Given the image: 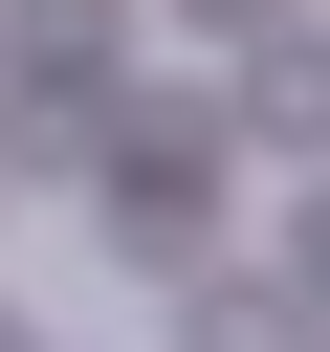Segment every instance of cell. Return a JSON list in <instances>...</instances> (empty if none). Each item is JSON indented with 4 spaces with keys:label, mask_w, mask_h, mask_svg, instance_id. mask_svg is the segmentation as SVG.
Segmentation results:
<instances>
[{
    "label": "cell",
    "mask_w": 330,
    "mask_h": 352,
    "mask_svg": "<svg viewBox=\"0 0 330 352\" xmlns=\"http://www.w3.org/2000/svg\"><path fill=\"white\" fill-rule=\"evenodd\" d=\"M110 264H220V110H132L110 132Z\"/></svg>",
    "instance_id": "cell-1"
},
{
    "label": "cell",
    "mask_w": 330,
    "mask_h": 352,
    "mask_svg": "<svg viewBox=\"0 0 330 352\" xmlns=\"http://www.w3.org/2000/svg\"><path fill=\"white\" fill-rule=\"evenodd\" d=\"M308 286H330V198H308Z\"/></svg>",
    "instance_id": "cell-4"
},
{
    "label": "cell",
    "mask_w": 330,
    "mask_h": 352,
    "mask_svg": "<svg viewBox=\"0 0 330 352\" xmlns=\"http://www.w3.org/2000/svg\"><path fill=\"white\" fill-rule=\"evenodd\" d=\"M0 352H22V308H0Z\"/></svg>",
    "instance_id": "cell-5"
},
{
    "label": "cell",
    "mask_w": 330,
    "mask_h": 352,
    "mask_svg": "<svg viewBox=\"0 0 330 352\" xmlns=\"http://www.w3.org/2000/svg\"><path fill=\"white\" fill-rule=\"evenodd\" d=\"M198 22H220V44H242V22H286V0H198Z\"/></svg>",
    "instance_id": "cell-3"
},
{
    "label": "cell",
    "mask_w": 330,
    "mask_h": 352,
    "mask_svg": "<svg viewBox=\"0 0 330 352\" xmlns=\"http://www.w3.org/2000/svg\"><path fill=\"white\" fill-rule=\"evenodd\" d=\"M198 308H176V352H330V308L308 286H220V264H176Z\"/></svg>",
    "instance_id": "cell-2"
}]
</instances>
